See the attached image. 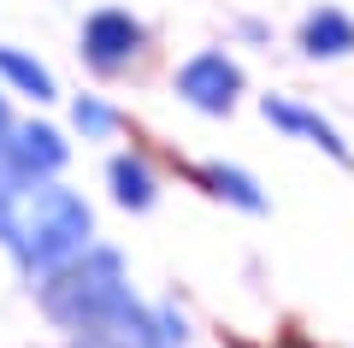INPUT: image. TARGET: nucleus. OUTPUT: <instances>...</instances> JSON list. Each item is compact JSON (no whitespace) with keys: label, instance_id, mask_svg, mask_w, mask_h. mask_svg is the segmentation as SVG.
I'll list each match as a JSON object with an SVG mask.
<instances>
[{"label":"nucleus","instance_id":"1","mask_svg":"<svg viewBox=\"0 0 354 348\" xmlns=\"http://www.w3.org/2000/svg\"><path fill=\"white\" fill-rule=\"evenodd\" d=\"M88 242H95V207L83 201V189H71L65 177L0 183V254L18 266V277L41 284Z\"/></svg>","mask_w":354,"mask_h":348},{"label":"nucleus","instance_id":"2","mask_svg":"<svg viewBox=\"0 0 354 348\" xmlns=\"http://www.w3.org/2000/svg\"><path fill=\"white\" fill-rule=\"evenodd\" d=\"M124 295H136V284H130V260L113 248V242H101V237L88 242L77 260L53 266V272L36 284L41 319H48L53 331H65V342H71L77 331H88L101 313H113Z\"/></svg>","mask_w":354,"mask_h":348},{"label":"nucleus","instance_id":"3","mask_svg":"<svg viewBox=\"0 0 354 348\" xmlns=\"http://www.w3.org/2000/svg\"><path fill=\"white\" fill-rule=\"evenodd\" d=\"M77 59L95 83H113V77L136 71L148 59V24L130 6H95L77 24Z\"/></svg>","mask_w":354,"mask_h":348},{"label":"nucleus","instance_id":"4","mask_svg":"<svg viewBox=\"0 0 354 348\" xmlns=\"http://www.w3.org/2000/svg\"><path fill=\"white\" fill-rule=\"evenodd\" d=\"M171 95L201 118H230L242 107V95H248V71H242V59L230 48H195L171 71Z\"/></svg>","mask_w":354,"mask_h":348},{"label":"nucleus","instance_id":"5","mask_svg":"<svg viewBox=\"0 0 354 348\" xmlns=\"http://www.w3.org/2000/svg\"><path fill=\"white\" fill-rule=\"evenodd\" d=\"M71 165V136L48 118H18L12 136L0 142V183H41V177H65Z\"/></svg>","mask_w":354,"mask_h":348},{"label":"nucleus","instance_id":"6","mask_svg":"<svg viewBox=\"0 0 354 348\" xmlns=\"http://www.w3.org/2000/svg\"><path fill=\"white\" fill-rule=\"evenodd\" d=\"M260 118L278 130V136L307 142V148H319L325 160H337V165H354V148L342 142V130L330 125L319 107H307V100H295V95H260Z\"/></svg>","mask_w":354,"mask_h":348},{"label":"nucleus","instance_id":"7","mask_svg":"<svg viewBox=\"0 0 354 348\" xmlns=\"http://www.w3.org/2000/svg\"><path fill=\"white\" fill-rule=\"evenodd\" d=\"M160 189H165V177L142 148H118L106 160V195H113L118 212H153L160 207Z\"/></svg>","mask_w":354,"mask_h":348},{"label":"nucleus","instance_id":"8","mask_svg":"<svg viewBox=\"0 0 354 348\" xmlns=\"http://www.w3.org/2000/svg\"><path fill=\"white\" fill-rule=\"evenodd\" d=\"M295 53L313 65H337L354 53V18L342 6H307L295 24Z\"/></svg>","mask_w":354,"mask_h":348},{"label":"nucleus","instance_id":"9","mask_svg":"<svg viewBox=\"0 0 354 348\" xmlns=\"http://www.w3.org/2000/svg\"><path fill=\"white\" fill-rule=\"evenodd\" d=\"M195 183H201L213 201H225V207L248 212V219H260V212L272 207L266 183L248 172V165H230V160H207V165H195Z\"/></svg>","mask_w":354,"mask_h":348},{"label":"nucleus","instance_id":"10","mask_svg":"<svg viewBox=\"0 0 354 348\" xmlns=\"http://www.w3.org/2000/svg\"><path fill=\"white\" fill-rule=\"evenodd\" d=\"M0 89L18 95V100H30V107H53V100H59V77H53L30 48H18V42H0Z\"/></svg>","mask_w":354,"mask_h":348},{"label":"nucleus","instance_id":"11","mask_svg":"<svg viewBox=\"0 0 354 348\" xmlns=\"http://www.w3.org/2000/svg\"><path fill=\"white\" fill-rule=\"evenodd\" d=\"M71 136L83 142H118L124 136V112L106 95H71Z\"/></svg>","mask_w":354,"mask_h":348},{"label":"nucleus","instance_id":"12","mask_svg":"<svg viewBox=\"0 0 354 348\" xmlns=\"http://www.w3.org/2000/svg\"><path fill=\"white\" fill-rule=\"evenodd\" d=\"M153 331H160L165 348H183L189 342V313L177 307V301H153Z\"/></svg>","mask_w":354,"mask_h":348},{"label":"nucleus","instance_id":"13","mask_svg":"<svg viewBox=\"0 0 354 348\" xmlns=\"http://www.w3.org/2000/svg\"><path fill=\"white\" fill-rule=\"evenodd\" d=\"M236 36H242V42H272V24H266V18H242Z\"/></svg>","mask_w":354,"mask_h":348},{"label":"nucleus","instance_id":"14","mask_svg":"<svg viewBox=\"0 0 354 348\" xmlns=\"http://www.w3.org/2000/svg\"><path fill=\"white\" fill-rule=\"evenodd\" d=\"M12 125H18V112H12V95H6V89H0V142L12 136Z\"/></svg>","mask_w":354,"mask_h":348},{"label":"nucleus","instance_id":"15","mask_svg":"<svg viewBox=\"0 0 354 348\" xmlns=\"http://www.w3.org/2000/svg\"><path fill=\"white\" fill-rule=\"evenodd\" d=\"M283 348H307V342H301V336H295V342H283Z\"/></svg>","mask_w":354,"mask_h":348}]
</instances>
